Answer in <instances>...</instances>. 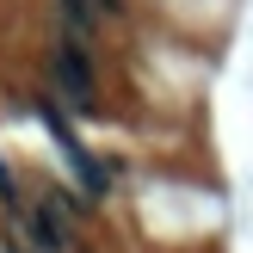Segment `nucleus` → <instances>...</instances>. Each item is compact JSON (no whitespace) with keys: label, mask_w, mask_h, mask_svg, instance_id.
<instances>
[{"label":"nucleus","mask_w":253,"mask_h":253,"mask_svg":"<svg viewBox=\"0 0 253 253\" xmlns=\"http://www.w3.org/2000/svg\"><path fill=\"white\" fill-rule=\"evenodd\" d=\"M12 241H19L25 253H68V247H74L68 204H62V198H37L31 210L12 216Z\"/></svg>","instance_id":"obj_1"},{"label":"nucleus","mask_w":253,"mask_h":253,"mask_svg":"<svg viewBox=\"0 0 253 253\" xmlns=\"http://www.w3.org/2000/svg\"><path fill=\"white\" fill-rule=\"evenodd\" d=\"M49 68H56V93H62V105H68V111H93V105H99V81H93V62H86L81 37L62 31Z\"/></svg>","instance_id":"obj_2"},{"label":"nucleus","mask_w":253,"mask_h":253,"mask_svg":"<svg viewBox=\"0 0 253 253\" xmlns=\"http://www.w3.org/2000/svg\"><path fill=\"white\" fill-rule=\"evenodd\" d=\"M56 6H62V25H68V37H81V43H86V31L99 25V6H93V0H56Z\"/></svg>","instance_id":"obj_3"},{"label":"nucleus","mask_w":253,"mask_h":253,"mask_svg":"<svg viewBox=\"0 0 253 253\" xmlns=\"http://www.w3.org/2000/svg\"><path fill=\"white\" fill-rule=\"evenodd\" d=\"M93 6H99V19H118V6H124V0H93Z\"/></svg>","instance_id":"obj_4"},{"label":"nucleus","mask_w":253,"mask_h":253,"mask_svg":"<svg viewBox=\"0 0 253 253\" xmlns=\"http://www.w3.org/2000/svg\"><path fill=\"white\" fill-rule=\"evenodd\" d=\"M0 253H25V247H19V241H6V235H0Z\"/></svg>","instance_id":"obj_5"}]
</instances>
